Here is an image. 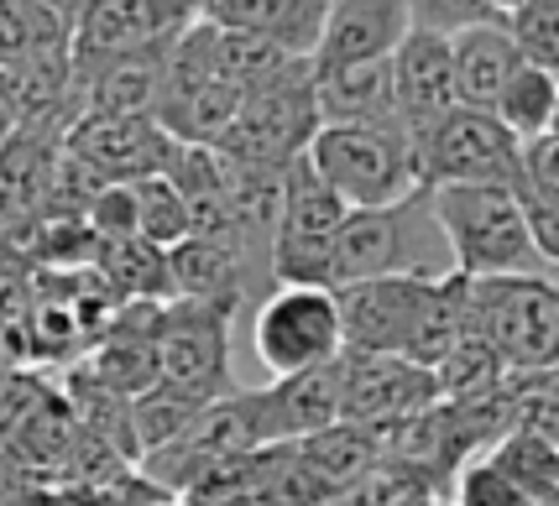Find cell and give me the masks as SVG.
<instances>
[{
  "mask_svg": "<svg viewBox=\"0 0 559 506\" xmlns=\"http://www.w3.org/2000/svg\"><path fill=\"white\" fill-rule=\"evenodd\" d=\"M377 277H450V251L435 225L429 193H414L392 209H350L330 245V292L377 282Z\"/></svg>",
  "mask_w": 559,
  "mask_h": 506,
  "instance_id": "cell-1",
  "label": "cell"
},
{
  "mask_svg": "<svg viewBox=\"0 0 559 506\" xmlns=\"http://www.w3.org/2000/svg\"><path fill=\"white\" fill-rule=\"evenodd\" d=\"M450 251V272L465 282L487 277H549L538 262L523 198L512 189H424Z\"/></svg>",
  "mask_w": 559,
  "mask_h": 506,
  "instance_id": "cell-2",
  "label": "cell"
},
{
  "mask_svg": "<svg viewBox=\"0 0 559 506\" xmlns=\"http://www.w3.org/2000/svg\"><path fill=\"white\" fill-rule=\"evenodd\" d=\"M309 168L319 183L341 198L345 209H392L418 189V162L403 131H377V125H319L309 142Z\"/></svg>",
  "mask_w": 559,
  "mask_h": 506,
  "instance_id": "cell-3",
  "label": "cell"
},
{
  "mask_svg": "<svg viewBox=\"0 0 559 506\" xmlns=\"http://www.w3.org/2000/svg\"><path fill=\"white\" fill-rule=\"evenodd\" d=\"M319 136L314 105V63L288 58L277 73H267L257 89L241 95V116L219 136V157L246 168H288Z\"/></svg>",
  "mask_w": 559,
  "mask_h": 506,
  "instance_id": "cell-4",
  "label": "cell"
},
{
  "mask_svg": "<svg viewBox=\"0 0 559 506\" xmlns=\"http://www.w3.org/2000/svg\"><path fill=\"white\" fill-rule=\"evenodd\" d=\"M465 329L508 371H559V288L549 277L465 282Z\"/></svg>",
  "mask_w": 559,
  "mask_h": 506,
  "instance_id": "cell-5",
  "label": "cell"
},
{
  "mask_svg": "<svg viewBox=\"0 0 559 506\" xmlns=\"http://www.w3.org/2000/svg\"><path fill=\"white\" fill-rule=\"evenodd\" d=\"M418 189H512L523 193V146L481 110H450L414 142Z\"/></svg>",
  "mask_w": 559,
  "mask_h": 506,
  "instance_id": "cell-6",
  "label": "cell"
},
{
  "mask_svg": "<svg viewBox=\"0 0 559 506\" xmlns=\"http://www.w3.org/2000/svg\"><path fill=\"white\" fill-rule=\"evenodd\" d=\"M251 350L272 382L319 371L345 356L341 345V314H335V292L324 288H272L251 309Z\"/></svg>",
  "mask_w": 559,
  "mask_h": 506,
  "instance_id": "cell-7",
  "label": "cell"
},
{
  "mask_svg": "<svg viewBox=\"0 0 559 506\" xmlns=\"http://www.w3.org/2000/svg\"><path fill=\"white\" fill-rule=\"evenodd\" d=\"M345 209L319 183L309 157L283 168V230L272 245V288H324L330 292V245L341 236Z\"/></svg>",
  "mask_w": 559,
  "mask_h": 506,
  "instance_id": "cell-8",
  "label": "cell"
},
{
  "mask_svg": "<svg viewBox=\"0 0 559 506\" xmlns=\"http://www.w3.org/2000/svg\"><path fill=\"white\" fill-rule=\"evenodd\" d=\"M157 356V386H173L194 402H219L230 397V318L189 303H168L163 335L152 345Z\"/></svg>",
  "mask_w": 559,
  "mask_h": 506,
  "instance_id": "cell-9",
  "label": "cell"
},
{
  "mask_svg": "<svg viewBox=\"0 0 559 506\" xmlns=\"http://www.w3.org/2000/svg\"><path fill=\"white\" fill-rule=\"evenodd\" d=\"M429 292H435L429 277H377V282L341 288L335 292L341 345L350 356H403L429 309Z\"/></svg>",
  "mask_w": 559,
  "mask_h": 506,
  "instance_id": "cell-10",
  "label": "cell"
},
{
  "mask_svg": "<svg viewBox=\"0 0 559 506\" xmlns=\"http://www.w3.org/2000/svg\"><path fill=\"white\" fill-rule=\"evenodd\" d=\"M335 371H341V423L392 429L439 402L435 371L403 361V356H350L345 350Z\"/></svg>",
  "mask_w": 559,
  "mask_h": 506,
  "instance_id": "cell-11",
  "label": "cell"
},
{
  "mask_svg": "<svg viewBox=\"0 0 559 506\" xmlns=\"http://www.w3.org/2000/svg\"><path fill=\"white\" fill-rule=\"evenodd\" d=\"M63 152L79 157L99 183H142L163 178L173 136L157 125V116H79L63 136Z\"/></svg>",
  "mask_w": 559,
  "mask_h": 506,
  "instance_id": "cell-12",
  "label": "cell"
},
{
  "mask_svg": "<svg viewBox=\"0 0 559 506\" xmlns=\"http://www.w3.org/2000/svg\"><path fill=\"white\" fill-rule=\"evenodd\" d=\"M335 365L298 371V376H283V382L262 386V391H246L262 449H283V444L314 438L341 423V371Z\"/></svg>",
  "mask_w": 559,
  "mask_h": 506,
  "instance_id": "cell-13",
  "label": "cell"
},
{
  "mask_svg": "<svg viewBox=\"0 0 559 506\" xmlns=\"http://www.w3.org/2000/svg\"><path fill=\"white\" fill-rule=\"evenodd\" d=\"M58 157L63 136H52L48 125H11V136L0 142V230L32 236L37 225H48Z\"/></svg>",
  "mask_w": 559,
  "mask_h": 506,
  "instance_id": "cell-14",
  "label": "cell"
},
{
  "mask_svg": "<svg viewBox=\"0 0 559 506\" xmlns=\"http://www.w3.org/2000/svg\"><path fill=\"white\" fill-rule=\"evenodd\" d=\"M408 0H330L324 37L314 48V73L361 69V63H388L408 37Z\"/></svg>",
  "mask_w": 559,
  "mask_h": 506,
  "instance_id": "cell-15",
  "label": "cell"
},
{
  "mask_svg": "<svg viewBox=\"0 0 559 506\" xmlns=\"http://www.w3.org/2000/svg\"><path fill=\"white\" fill-rule=\"evenodd\" d=\"M392 69V105H397V125L408 131V146L455 110V69H450V43L435 32L408 26L403 48L388 58Z\"/></svg>",
  "mask_w": 559,
  "mask_h": 506,
  "instance_id": "cell-16",
  "label": "cell"
},
{
  "mask_svg": "<svg viewBox=\"0 0 559 506\" xmlns=\"http://www.w3.org/2000/svg\"><path fill=\"white\" fill-rule=\"evenodd\" d=\"M168 298L189 309H210L219 318H236L251 303H262V292L251 282L246 262L219 241H183L168 251Z\"/></svg>",
  "mask_w": 559,
  "mask_h": 506,
  "instance_id": "cell-17",
  "label": "cell"
},
{
  "mask_svg": "<svg viewBox=\"0 0 559 506\" xmlns=\"http://www.w3.org/2000/svg\"><path fill=\"white\" fill-rule=\"evenodd\" d=\"M283 449L324 491V506H330L345 485L361 481L366 470L388 455V434L382 429H361V423H335V429H324L314 438H298V444H283Z\"/></svg>",
  "mask_w": 559,
  "mask_h": 506,
  "instance_id": "cell-18",
  "label": "cell"
},
{
  "mask_svg": "<svg viewBox=\"0 0 559 506\" xmlns=\"http://www.w3.org/2000/svg\"><path fill=\"white\" fill-rule=\"evenodd\" d=\"M450 69H455V105L491 116L497 95L508 89V79L523 69V58L512 48L508 26H471L461 37H450Z\"/></svg>",
  "mask_w": 559,
  "mask_h": 506,
  "instance_id": "cell-19",
  "label": "cell"
},
{
  "mask_svg": "<svg viewBox=\"0 0 559 506\" xmlns=\"http://www.w3.org/2000/svg\"><path fill=\"white\" fill-rule=\"evenodd\" d=\"M319 125H377V131H403L397 105H392V69L388 63H361V69L314 73ZM408 136V131H403Z\"/></svg>",
  "mask_w": 559,
  "mask_h": 506,
  "instance_id": "cell-20",
  "label": "cell"
},
{
  "mask_svg": "<svg viewBox=\"0 0 559 506\" xmlns=\"http://www.w3.org/2000/svg\"><path fill=\"white\" fill-rule=\"evenodd\" d=\"M73 16H79V5L0 0V69L73 58Z\"/></svg>",
  "mask_w": 559,
  "mask_h": 506,
  "instance_id": "cell-21",
  "label": "cell"
},
{
  "mask_svg": "<svg viewBox=\"0 0 559 506\" xmlns=\"http://www.w3.org/2000/svg\"><path fill=\"white\" fill-rule=\"evenodd\" d=\"M95 277L126 303H173L168 298V251L142 241H99Z\"/></svg>",
  "mask_w": 559,
  "mask_h": 506,
  "instance_id": "cell-22",
  "label": "cell"
},
{
  "mask_svg": "<svg viewBox=\"0 0 559 506\" xmlns=\"http://www.w3.org/2000/svg\"><path fill=\"white\" fill-rule=\"evenodd\" d=\"M439 491H444V481H435L424 465L382 455L361 481H350L330 506H429L439 502Z\"/></svg>",
  "mask_w": 559,
  "mask_h": 506,
  "instance_id": "cell-23",
  "label": "cell"
},
{
  "mask_svg": "<svg viewBox=\"0 0 559 506\" xmlns=\"http://www.w3.org/2000/svg\"><path fill=\"white\" fill-rule=\"evenodd\" d=\"M435 386L439 402H481V397H497L508 386V365H502V356L491 350L487 339H476L465 329L455 339V350L435 365Z\"/></svg>",
  "mask_w": 559,
  "mask_h": 506,
  "instance_id": "cell-24",
  "label": "cell"
},
{
  "mask_svg": "<svg viewBox=\"0 0 559 506\" xmlns=\"http://www.w3.org/2000/svg\"><path fill=\"white\" fill-rule=\"evenodd\" d=\"M559 105V79L544 69H523L508 79V89L497 95V105H491V116H497V125L508 131L518 146L538 142L544 131H549V116H555Z\"/></svg>",
  "mask_w": 559,
  "mask_h": 506,
  "instance_id": "cell-25",
  "label": "cell"
},
{
  "mask_svg": "<svg viewBox=\"0 0 559 506\" xmlns=\"http://www.w3.org/2000/svg\"><path fill=\"white\" fill-rule=\"evenodd\" d=\"M487 459L508 475L518 491H523V502L528 506H549L559 502V449L555 444H544L534 434H518L512 429L508 438H497L487 449Z\"/></svg>",
  "mask_w": 559,
  "mask_h": 506,
  "instance_id": "cell-26",
  "label": "cell"
},
{
  "mask_svg": "<svg viewBox=\"0 0 559 506\" xmlns=\"http://www.w3.org/2000/svg\"><path fill=\"white\" fill-rule=\"evenodd\" d=\"M502 26L528 69L559 79V0H502Z\"/></svg>",
  "mask_w": 559,
  "mask_h": 506,
  "instance_id": "cell-27",
  "label": "cell"
},
{
  "mask_svg": "<svg viewBox=\"0 0 559 506\" xmlns=\"http://www.w3.org/2000/svg\"><path fill=\"white\" fill-rule=\"evenodd\" d=\"M502 391L512 408V429L559 449V371H508Z\"/></svg>",
  "mask_w": 559,
  "mask_h": 506,
  "instance_id": "cell-28",
  "label": "cell"
},
{
  "mask_svg": "<svg viewBox=\"0 0 559 506\" xmlns=\"http://www.w3.org/2000/svg\"><path fill=\"white\" fill-rule=\"evenodd\" d=\"M131 193H136V241L152 251H173L189 241V204L168 178H142L131 183Z\"/></svg>",
  "mask_w": 559,
  "mask_h": 506,
  "instance_id": "cell-29",
  "label": "cell"
},
{
  "mask_svg": "<svg viewBox=\"0 0 559 506\" xmlns=\"http://www.w3.org/2000/svg\"><path fill=\"white\" fill-rule=\"evenodd\" d=\"M324 16H330V0H272L262 37H267L283 58H304V63H309L319 48V37H324Z\"/></svg>",
  "mask_w": 559,
  "mask_h": 506,
  "instance_id": "cell-30",
  "label": "cell"
},
{
  "mask_svg": "<svg viewBox=\"0 0 559 506\" xmlns=\"http://www.w3.org/2000/svg\"><path fill=\"white\" fill-rule=\"evenodd\" d=\"M163 178L183 193V204H194V198H210V193H225V157H219L215 146L173 142L168 162H163Z\"/></svg>",
  "mask_w": 559,
  "mask_h": 506,
  "instance_id": "cell-31",
  "label": "cell"
},
{
  "mask_svg": "<svg viewBox=\"0 0 559 506\" xmlns=\"http://www.w3.org/2000/svg\"><path fill=\"white\" fill-rule=\"evenodd\" d=\"M408 22L435 37H461L471 26L502 22V0H408Z\"/></svg>",
  "mask_w": 559,
  "mask_h": 506,
  "instance_id": "cell-32",
  "label": "cell"
},
{
  "mask_svg": "<svg viewBox=\"0 0 559 506\" xmlns=\"http://www.w3.org/2000/svg\"><path fill=\"white\" fill-rule=\"evenodd\" d=\"M32 256L48 266H84V272H95L99 236L84 219H48V225L32 230Z\"/></svg>",
  "mask_w": 559,
  "mask_h": 506,
  "instance_id": "cell-33",
  "label": "cell"
},
{
  "mask_svg": "<svg viewBox=\"0 0 559 506\" xmlns=\"http://www.w3.org/2000/svg\"><path fill=\"white\" fill-rule=\"evenodd\" d=\"M450 485H455V502L450 506H528L523 502V491H518V485H512L487 455L471 459Z\"/></svg>",
  "mask_w": 559,
  "mask_h": 506,
  "instance_id": "cell-34",
  "label": "cell"
},
{
  "mask_svg": "<svg viewBox=\"0 0 559 506\" xmlns=\"http://www.w3.org/2000/svg\"><path fill=\"white\" fill-rule=\"evenodd\" d=\"M84 225L99 241H136V193H131V183H105L95 193Z\"/></svg>",
  "mask_w": 559,
  "mask_h": 506,
  "instance_id": "cell-35",
  "label": "cell"
},
{
  "mask_svg": "<svg viewBox=\"0 0 559 506\" xmlns=\"http://www.w3.org/2000/svg\"><path fill=\"white\" fill-rule=\"evenodd\" d=\"M523 193H534L544 204H559V142L538 136L523 146Z\"/></svg>",
  "mask_w": 559,
  "mask_h": 506,
  "instance_id": "cell-36",
  "label": "cell"
},
{
  "mask_svg": "<svg viewBox=\"0 0 559 506\" xmlns=\"http://www.w3.org/2000/svg\"><path fill=\"white\" fill-rule=\"evenodd\" d=\"M544 136H555L559 142V105H555V116H549V131H544Z\"/></svg>",
  "mask_w": 559,
  "mask_h": 506,
  "instance_id": "cell-37",
  "label": "cell"
},
{
  "mask_svg": "<svg viewBox=\"0 0 559 506\" xmlns=\"http://www.w3.org/2000/svg\"><path fill=\"white\" fill-rule=\"evenodd\" d=\"M152 506H183V502H173V496H163V502H152Z\"/></svg>",
  "mask_w": 559,
  "mask_h": 506,
  "instance_id": "cell-38",
  "label": "cell"
},
{
  "mask_svg": "<svg viewBox=\"0 0 559 506\" xmlns=\"http://www.w3.org/2000/svg\"><path fill=\"white\" fill-rule=\"evenodd\" d=\"M549 282H555V288H559V272H549Z\"/></svg>",
  "mask_w": 559,
  "mask_h": 506,
  "instance_id": "cell-39",
  "label": "cell"
},
{
  "mask_svg": "<svg viewBox=\"0 0 559 506\" xmlns=\"http://www.w3.org/2000/svg\"><path fill=\"white\" fill-rule=\"evenodd\" d=\"M429 506H450V502H444V496H439V502H429Z\"/></svg>",
  "mask_w": 559,
  "mask_h": 506,
  "instance_id": "cell-40",
  "label": "cell"
},
{
  "mask_svg": "<svg viewBox=\"0 0 559 506\" xmlns=\"http://www.w3.org/2000/svg\"><path fill=\"white\" fill-rule=\"evenodd\" d=\"M549 506H559V502H549Z\"/></svg>",
  "mask_w": 559,
  "mask_h": 506,
  "instance_id": "cell-41",
  "label": "cell"
}]
</instances>
